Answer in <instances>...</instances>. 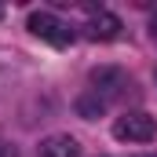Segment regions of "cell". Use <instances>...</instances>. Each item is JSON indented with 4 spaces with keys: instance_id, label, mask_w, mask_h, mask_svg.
<instances>
[{
    "instance_id": "cell-1",
    "label": "cell",
    "mask_w": 157,
    "mask_h": 157,
    "mask_svg": "<svg viewBox=\"0 0 157 157\" xmlns=\"http://www.w3.org/2000/svg\"><path fill=\"white\" fill-rule=\"evenodd\" d=\"M29 33L40 37V40H48V44H55V48L73 44V29H70L62 18H55L51 11H33V15H29Z\"/></svg>"
},
{
    "instance_id": "cell-2",
    "label": "cell",
    "mask_w": 157,
    "mask_h": 157,
    "mask_svg": "<svg viewBox=\"0 0 157 157\" xmlns=\"http://www.w3.org/2000/svg\"><path fill=\"white\" fill-rule=\"evenodd\" d=\"M157 132V124L150 113H143V110H135V113H124V117L113 121V139L121 143H150Z\"/></svg>"
},
{
    "instance_id": "cell-3",
    "label": "cell",
    "mask_w": 157,
    "mask_h": 157,
    "mask_svg": "<svg viewBox=\"0 0 157 157\" xmlns=\"http://www.w3.org/2000/svg\"><path fill=\"white\" fill-rule=\"evenodd\" d=\"M121 88H128V77H124V70L117 66H99V70H91V91L99 95V99H113Z\"/></svg>"
},
{
    "instance_id": "cell-4",
    "label": "cell",
    "mask_w": 157,
    "mask_h": 157,
    "mask_svg": "<svg viewBox=\"0 0 157 157\" xmlns=\"http://www.w3.org/2000/svg\"><path fill=\"white\" fill-rule=\"evenodd\" d=\"M121 29H124L121 18H117V15H110V11H95L91 22H88V37H91V40H117Z\"/></svg>"
},
{
    "instance_id": "cell-5",
    "label": "cell",
    "mask_w": 157,
    "mask_h": 157,
    "mask_svg": "<svg viewBox=\"0 0 157 157\" xmlns=\"http://www.w3.org/2000/svg\"><path fill=\"white\" fill-rule=\"evenodd\" d=\"M37 154L40 157H80V143L73 135H48Z\"/></svg>"
},
{
    "instance_id": "cell-6",
    "label": "cell",
    "mask_w": 157,
    "mask_h": 157,
    "mask_svg": "<svg viewBox=\"0 0 157 157\" xmlns=\"http://www.w3.org/2000/svg\"><path fill=\"white\" fill-rule=\"evenodd\" d=\"M73 106H77V113H80L84 121H95V117H102V113H106V99H99L95 91H84Z\"/></svg>"
},
{
    "instance_id": "cell-7",
    "label": "cell",
    "mask_w": 157,
    "mask_h": 157,
    "mask_svg": "<svg viewBox=\"0 0 157 157\" xmlns=\"http://www.w3.org/2000/svg\"><path fill=\"white\" fill-rule=\"evenodd\" d=\"M0 157H15V150H11V146H4V143H0Z\"/></svg>"
},
{
    "instance_id": "cell-8",
    "label": "cell",
    "mask_w": 157,
    "mask_h": 157,
    "mask_svg": "<svg viewBox=\"0 0 157 157\" xmlns=\"http://www.w3.org/2000/svg\"><path fill=\"white\" fill-rule=\"evenodd\" d=\"M150 33H154V37H157V15H154V18H150Z\"/></svg>"
},
{
    "instance_id": "cell-9",
    "label": "cell",
    "mask_w": 157,
    "mask_h": 157,
    "mask_svg": "<svg viewBox=\"0 0 157 157\" xmlns=\"http://www.w3.org/2000/svg\"><path fill=\"white\" fill-rule=\"evenodd\" d=\"M0 18H4V7H0Z\"/></svg>"
},
{
    "instance_id": "cell-10",
    "label": "cell",
    "mask_w": 157,
    "mask_h": 157,
    "mask_svg": "<svg viewBox=\"0 0 157 157\" xmlns=\"http://www.w3.org/2000/svg\"><path fill=\"white\" fill-rule=\"evenodd\" d=\"M143 157H154V154H143Z\"/></svg>"
}]
</instances>
